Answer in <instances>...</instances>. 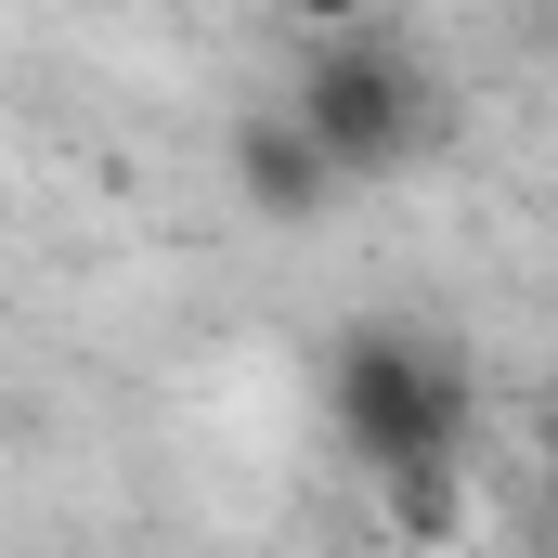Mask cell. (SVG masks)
Returning a JSON list of instances; mask_svg holds the SVG:
<instances>
[{
	"label": "cell",
	"mask_w": 558,
	"mask_h": 558,
	"mask_svg": "<svg viewBox=\"0 0 558 558\" xmlns=\"http://www.w3.org/2000/svg\"><path fill=\"white\" fill-rule=\"evenodd\" d=\"M377 507H390V533L441 546V533H468V468H390V481H377Z\"/></svg>",
	"instance_id": "277c9868"
},
{
	"label": "cell",
	"mask_w": 558,
	"mask_h": 558,
	"mask_svg": "<svg viewBox=\"0 0 558 558\" xmlns=\"http://www.w3.org/2000/svg\"><path fill=\"white\" fill-rule=\"evenodd\" d=\"M286 118L325 143L338 182H403V169L441 156V78H428L416 39H390V13H377V26H325V39L299 52Z\"/></svg>",
	"instance_id": "7a4b0ae2"
},
{
	"label": "cell",
	"mask_w": 558,
	"mask_h": 558,
	"mask_svg": "<svg viewBox=\"0 0 558 558\" xmlns=\"http://www.w3.org/2000/svg\"><path fill=\"white\" fill-rule=\"evenodd\" d=\"M325 416L364 481L390 468H481V377L428 325H338L325 338Z\"/></svg>",
	"instance_id": "6da1fadb"
},
{
	"label": "cell",
	"mask_w": 558,
	"mask_h": 558,
	"mask_svg": "<svg viewBox=\"0 0 558 558\" xmlns=\"http://www.w3.org/2000/svg\"><path fill=\"white\" fill-rule=\"evenodd\" d=\"M299 39H325V26H377V13H403V0H274Z\"/></svg>",
	"instance_id": "5b68a950"
},
{
	"label": "cell",
	"mask_w": 558,
	"mask_h": 558,
	"mask_svg": "<svg viewBox=\"0 0 558 558\" xmlns=\"http://www.w3.org/2000/svg\"><path fill=\"white\" fill-rule=\"evenodd\" d=\"M221 169H234V208H247V221H325V208L351 195V182L325 169V143L299 131L286 105H247V118H234V156H221Z\"/></svg>",
	"instance_id": "3957f363"
}]
</instances>
